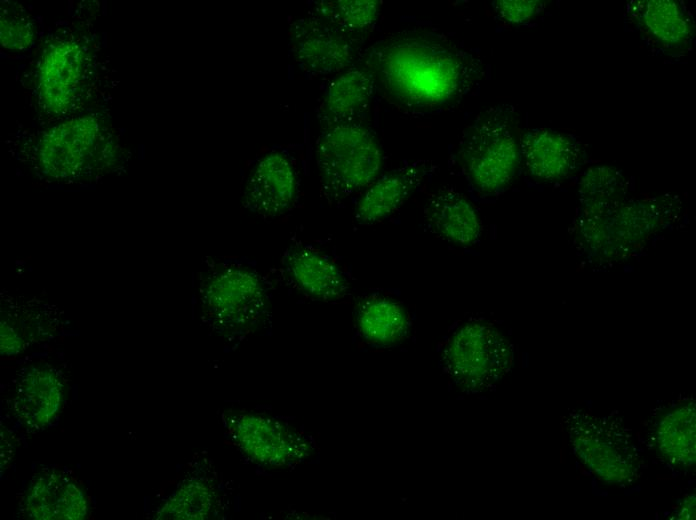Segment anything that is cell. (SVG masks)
<instances>
[{
	"instance_id": "cell-1",
	"label": "cell",
	"mask_w": 696,
	"mask_h": 520,
	"mask_svg": "<svg viewBox=\"0 0 696 520\" xmlns=\"http://www.w3.org/2000/svg\"><path fill=\"white\" fill-rule=\"evenodd\" d=\"M206 323L230 340L257 331L270 315V287L249 259L214 263L199 285Z\"/></svg>"
},
{
	"instance_id": "cell-2",
	"label": "cell",
	"mask_w": 696,
	"mask_h": 520,
	"mask_svg": "<svg viewBox=\"0 0 696 520\" xmlns=\"http://www.w3.org/2000/svg\"><path fill=\"white\" fill-rule=\"evenodd\" d=\"M564 427L577 458L601 481L627 486L642 473V458L630 431L612 416L573 409Z\"/></svg>"
},
{
	"instance_id": "cell-3",
	"label": "cell",
	"mask_w": 696,
	"mask_h": 520,
	"mask_svg": "<svg viewBox=\"0 0 696 520\" xmlns=\"http://www.w3.org/2000/svg\"><path fill=\"white\" fill-rule=\"evenodd\" d=\"M316 163L324 194L334 200L369 187L382 167V152L373 133L348 122L330 124L316 144Z\"/></svg>"
},
{
	"instance_id": "cell-4",
	"label": "cell",
	"mask_w": 696,
	"mask_h": 520,
	"mask_svg": "<svg viewBox=\"0 0 696 520\" xmlns=\"http://www.w3.org/2000/svg\"><path fill=\"white\" fill-rule=\"evenodd\" d=\"M441 359L451 381L462 390L478 392L492 387L510 371L513 349L495 327L473 321L449 336Z\"/></svg>"
},
{
	"instance_id": "cell-5",
	"label": "cell",
	"mask_w": 696,
	"mask_h": 520,
	"mask_svg": "<svg viewBox=\"0 0 696 520\" xmlns=\"http://www.w3.org/2000/svg\"><path fill=\"white\" fill-rule=\"evenodd\" d=\"M465 171L482 193L505 188L513 179L520 143L510 114L493 108L479 116L468 129L460 149Z\"/></svg>"
},
{
	"instance_id": "cell-6",
	"label": "cell",
	"mask_w": 696,
	"mask_h": 520,
	"mask_svg": "<svg viewBox=\"0 0 696 520\" xmlns=\"http://www.w3.org/2000/svg\"><path fill=\"white\" fill-rule=\"evenodd\" d=\"M111 143L98 117L86 115L67 120L41 138L37 161L41 172L55 180L90 175L109 164Z\"/></svg>"
},
{
	"instance_id": "cell-7",
	"label": "cell",
	"mask_w": 696,
	"mask_h": 520,
	"mask_svg": "<svg viewBox=\"0 0 696 520\" xmlns=\"http://www.w3.org/2000/svg\"><path fill=\"white\" fill-rule=\"evenodd\" d=\"M224 425L232 444L247 459L264 467L294 466L313 452L308 436L262 413L228 411Z\"/></svg>"
},
{
	"instance_id": "cell-8",
	"label": "cell",
	"mask_w": 696,
	"mask_h": 520,
	"mask_svg": "<svg viewBox=\"0 0 696 520\" xmlns=\"http://www.w3.org/2000/svg\"><path fill=\"white\" fill-rule=\"evenodd\" d=\"M89 60L84 47L71 38L46 44L37 71L39 100L49 112L64 114L80 100L88 80Z\"/></svg>"
},
{
	"instance_id": "cell-9",
	"label": "cell",
	"mask_w": 696,
	"mask_h": 520,
	"mask_svg": "<svg viewBox=\"0 0 696 520\" xmlns=\"http://www.w3.org/2000/svg\"><path fill=\"white\" fill-rule=\"evenodd\" d=\"M610 199L581 202L579 230L587 244L599 245L613 237L648 235L665 221L667 203L652 200Z\"/></svg>"
},
{
	"instance_id": "cell-10",
	"label": "cell",
	"mask_w": 696,
	"mask_h": 520,
	"mask_svg": "<svg viewBox=\"0 0 696 520\" xmlns=\"http://www.w3.org/2000/svg\"><path fill=\"white\" fill-rule=\"evenodd\" d=\"M628 21L653 47L667 55H683L694 42L695 24L684 4L674 0H633Z\"/></svg>"
},
{
	"instance_id": "cell-11",
	"label": "cell",
	"mask_w": 696,
	"mask_h": 520,
	"mask_svg": "<svg viewBox=\"0 0 696 520\" xmlns=\"http://www.w3.org/2000/svg\"><path fill=\"white\" fill-rule=\"evenodd\" d=\"M297 170L284 153L273 151L252 167L243 192V205L262 217H275L288 211L297 194Z\"/></svg>"
},
{
	"instance_id": "cell-12",
	"label": "cell",
	"mask_w": 696,
	"mask_h": 520,
	"mask_svg": "<svg viewBox=\"0 0 696 520\" xmlns=\"http://www.w3.org/2000/svg\"><path fill=\"white\" fill-rule=\"evenodd\" d=\"M60 325V312L51 304L35 298L5 296L1 299V354L17 355L35 343L53 338Z\"/></svg>"
},
{
	"instance_id": "cell-13",
	"label": "cell",
	"mask_w": 696,
	"mask_h": 520,
	"mask_svg": "<svg viewBox=\"0 0 696 520\" xmlns=\"http://www.w3.org/2000/svg\"><path fill=\"white\" fill-rule=\"evenodd\" d=\"M23 508L32 519L81 520L87 515L88 500L72 476L63 470L48 468L31 480Z\"/></svg>"
},
{
	"instance_id": "cell-14",
	"label": "cell",
	"mask_w": 696,
	"mask_h": 520,
	"mask_svg": "<svg viewBox=\"0 0 696 520\" xmlns=\"http://www.w3.org/2000/svg\"><path fill=\"white\" fill-rule=\"evenodd\" d=\"M528 172L545 182L562 180L580 165L583 149L572 135L550 129H533L520 140Z\"/></svg>"
},
{
	"instance_id": "cell-15",
	"label": "cell",
	"mask_w": 696,
	"mask_h": 520,
	"mask_svg": "<svg viewBox=\"0 0 696 520\" xmlns=\"http://www.w3.org/2000/svg\"><path fill=\"white\" fill-rule=\"evenodd\" d=\"M64 397V383L48 364L30 366L18 379L12 399L13 412L27 428L40 430L57 415Z\"/></svg>"
},
{
	"instance_id": "cell-16",
	"label": "cell",
	"mask_w": 696,
	"mask_h": 520,
	"mask_svg": "<svg viewBox=\"0 0 696 520\" xmlns=\"http://www.w3.org/2000/svg\"><path fill=\"white\" fill-rule=\"evenodd\" d=\"M695 420L694 401L672 405L656 416L648 434L649 443L668 465L677 469L694 466Z\"/></svg>"
},
{
	"instance_id": "cell-17",
	"label": "cell",
	"mask_w": 696,
	"mask_h": 520,
	"mask_svg": "<svg viewBox=\"0 0 696 520\" xmlns=\"http://www.w3.org/2000/svg\"><path fill=\"white\" fill-rule=\"evenodd\" d=\"M282 266L295 286L312 298L333 301L347 294L349 283L344 273L313 247H291L283 257Z\"/></svg>"
},
{
	"instance_id": "cell-18",
	"label": "cell",
	"mask_w": 696,
	"mask_h": 520,
	"mask_svg": "<svg viewBox=\"0 0 696 520\" xmlns=\"http://www.w3.org/2000/svg\"><path fill=\"white\" fill-rule=\"evenodd\" d=\"M294 54L309 72L330 74L341 71L351 63L353 47L339 29L309 20L297 26Z\"/></svg>"
},
{
	"instance_id": "cell-19",
	"label": "cell",
	"mask_w": 696,
	"mask_h": 520,
	"mask_svg": "<svg viewBox=\"0 0 696 520\" xmlns=\"http://www.w3.org/2000/svg\"><path fill=\"white\" fill-rule=\"evenodd\" d=\"M425 219L429 228L442 239L458 245H470L480 236L481 223L472 204L453 189H441L428 200Z\"/></svg>"
},
{
	"instance_id": "cell-20",
	"label": "cell",
	"mask_w": 696,
	"mask_h": 520,
	"mask_svg": "<svg viewBox=\"0 0 696 520\" xmlns=\"http://www.w3.org/2000/svg\"><path fill=\"white\" fill-rule=\"evenodd\" d=\"M421 179L418 168L408 167L374 181L357 204L356 221L373 224L386 218L402 206Z\"/></svg>"
},
{
	"instance_id": "cell-21",
	"label": "cell",
	"mask_w": 696,
	"mask_h": 520,
	"mask_svg": "<svg viewBox=\"0 0 696 520\" xmlns=\"http://www.w3.org/2000/svg\"><path fill=\"white\" fill-rule=\"evenodd\" d=\"M372 92L370 74L359 69L347 70L327 86L321 105L322 115L330 124L348 122L366 107Z\"/></svg>"
},
{
	"instance_id": "cell-22",
	"label": "cell",
	"mask_w": 696,
	"mask_h": 520,
	"mask_svg": "<svg viewBox=\"0 0 696 520\" xmlns=\"http://www.w3.org/2000/svg\"><path fill=\"white\" fill-rule=\"evenodd\" d=\"M356 323L361 336L369 343L388 345L400 341L408 332L405 309L389 299H366L358 308Z\"/></svg>"
},
{
	"instance_id": "cell-23",
	"label": "cell",
	"mask_w": 696,
	"mask_h": 520,
	"mask_svg": "<svg viewBox=\"0 0 696 520\" xmlns=\"http://www.w3.org/2000/svg\"><path fill=\"white\" fill-rule=\"evenodd\" d=\"M217 494L211 484L198 479L184 480L166 499L157 519H205L211 515Z\"/></svg>"
},
{
	"instance_id": "cell-24",
	"label": "cell",
	"mask_w": 696,
	"mask_h": 520,
	"mask_svg": "<svg viewBox=\"0 0 696 520\" xmlns=\"http://www.w3.org/2000/svg\"><path fill=\"white\" fill-rule=\"evenodd\" d=\"M319 5V14L340 31H363L377 19L379 4L373 0H342Z\"/></svg>"
},
{
	"instance_id": "cell-25",
	"label": "cell",
	"mask_w": 696,
	"mask_h": 520,
	"mask_svg": "<svg viewBox=\"0 0 696 520\" xmlns=\"http://www.w3.org/2000/svg\"><path fill=\"white\" fill-rule=\"evenodd\" d=\"M34 41V26L26 11L17 4L1 6L0 42L9 50H25Z\"/></svg>"
},
{
	"instance_id": "cell-26",
	"label": "cell",
	"mask_w": 696,
	"mask_h": 520,
	"mask_svg": "<svg viewBox=\"0 0 696 520\" xmlns=\"http://www.w3.org/2000/svg\"><path fill=\"white\" fill-rule=\"evenodd\" d=\"M496 13L506 22L519 24L533 18L544 6L542 1L498 0L495 1Z\"/></svg>"
},
{
	"instance_id": "cell-27",
	"label": "cell",
	"mask_w": 696,
	"mask_h": 520,
	"mask_svg": "<svg viewBox=\"0 0 696 520\" xmlns=\"http://www.w3.org/2000/svg\"><path fill=\"white\" fill-rule=\"evenodd\" d=\"M678 519H695V495L689 496L684 500V504L681 507L680 512L677 516Z\"/></svg>"
}]
</instances>
